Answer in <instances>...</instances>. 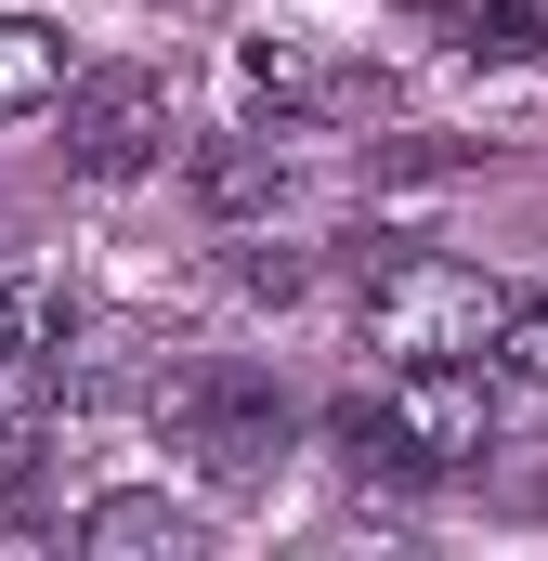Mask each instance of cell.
<instances>
[{
  "mask_svg": "<svg viewBox=\"0 0 548 561\" xmlns=\"http://www.w3.org/2000/svg\"><path fill=\"white\" fill-rule=\"evenodd\" d=\"M327 444L379 483H444V470H470L483 444H496V392H483V366H406L379 405H340L327 419Z\"/></svg>",
  "mask_w": 548,
  "mask_h": 561,
  "instance_id": "1",
  "label": "cell"
},
{
  "mask_svg": "<svg viewBox=\"0 0 548 561\" xmlns=\"http://www.w3.org/2000/svg\"><path fill=\"white\" fill-rule=\"evenodd\" d=\"M510 287L483 275V262H444V249H392L379 287H366V340L392 353V366H483L496 340H510Z\"/></svg>",
  "mask_w": 548,
  "mask_h": 561,
  "instance_id": "2",
  "label": "cell"
},
{
  "mask_svg": "<svg viewBox=\"0 0 548 561\" xmlns=\"http://www.w3.org/2000/svg\"><path fill=\"white\" fill-rule=\"evenodd\" d=\"M157 431H170V457H196L222 496H262L274 457H287V392H274L262 366L209 353V366H170V379H157Z\"/></svg>",
  "mask_w": 548,
  "mask_h": 561,
  "instance_id": "3",
  "label": "cell"
},
{
  "mask_svg": "<svg viewBox=\"0 0 548 561\" xmlns=\"http://www.w3.org/2000/svg\"><path fill=\"white\" fill-rule=\"evenodd\" d=\"M170 131H183V79L170 66H79L66 79V170L79 183H144L157 157H170Z\"/></svg>",
  "mask_w": 548,
  "mask_h": 561,
  "instance_id": "4",
  "label": "cell"
},
{
  "mask_svg": "<svg viewBox=\"0 0 548 561\" xmlns=\"http://www.w3.org/2000/svg\"><path fill=\"white\" fill-rule=\"evenodd\" d=\"M79 549H92V561H196L209 523H196L183 496H157V483H118V496L79 510Z\"/></svg>",
  "mask_w": 548,
  "mask_h": 561,
  "instance_id": "5",
  "label": "cell"
},
{
  "mask_svg": "<svg viewBox=\"0 0 548 561\" xmlns=\"http://www.w3.org/2000/svg\"><path fill=\"white\" fill-rule=\"evenodd\" d=\"M249 79H262L274 105H300V118H366L379 105V79L366 66H327L313 39H249Z\"/></svg>",
  "mask_w": 548,
  "mask_h": 561,
  "instance_id": "6",
  "label": "cell"
},
{
  "mask_svg": "<svg viewBox=\"0 0 548 561\" xmlns=\"http://www.w3.org/2000/svg\"><path fill=\"white\" fill-rule=\"evenodd\" d=\"M274 196H287V144H262V131L196 144V209H209V222H262Z\"/></svg>",
  "mask_w": 548,
  "mask_h": 561,
  "instance_id": "7",
  "label": "cell"
},
{
  "mask_svg": "<svg viewBox=\"0 0 548 561\" xmlns=\"http://www.w3.org/2000/svg\"><path fill=\"white\" fill-rule=\"evenodd\" d=\"M39 105H66V26L0 13V118H39Z\"/></svg>",
  "mask_w": 548,
  "mask_h": 561,
  "instance_id": "8",
  "label": "cell"
},
{
  "mask_svg": "<svg viewBox=\"0 0 548 561\" xmlns=\"http://www.w3.org/2000/svg\"><path fill=\"white\" fill-rule=\"evenodd\" d=\"M26 483H39V405L0 392V496H26Z\"/></svg>",
  "mask_w": 548,
  "mask_h": 561,
  "instance_id": "9",
  "label": "cell"
},
{
  "mask_svg": "<svg viewBox=\"0 0 548 561\" xmlns=\"http://www.w3.org/2000/svg\"><path fill=\"white\" fill-rule=\"evenodd\" d=\"M236 287H249V300H300V287H313V262H300V249H249V262H236Z\"/></svg>",
  "mask_w": 548,
  "mask_h": 561,
  "instance_id": "10",
  "label": "cell"
},
{
  "mask_svg": "<svg viewBox=\"0 0 548 561\" xmlns=\"http://www.w3.org/2000/svg\"><path fill=\"white\" fill-rule=\"evenodd\" d=\"M496 353H510V366L548 392V300H523V313H510V340H496Z\"/></svg>",
  "mask_w": 548,
  "mask_h": 561,
  "instance_id": "11",
  "label": "cell"
}]
</instances>
